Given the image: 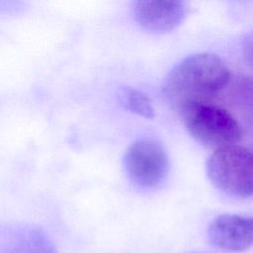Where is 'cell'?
Returning a JSON list of instances; mask_svg holds the SVG:
<instances>
[{
	"instance_id": "cell-1",
	"label": "cell",
	"mask_w": 253,
	"mask_h": 253,
	"mask_svg": "<svg viewBox=\"0 0 253 253\" xmlns=\"http://www.w3.org/2000/svg\"><path fill=\"white\" fill-rule=\"evenodd\" d=\"M231 80L225 62L215 54L201 52L189 55L168 73L163 94L180 113L187 107L211 102Z\"/></svg>"
},
{
	"instance_id": "cell-5",
	"label": "cell",
	"mask_w": 253,
	"mask_h": 253,
	"mask_svg": "<svg viewBox=\"0 0 253 253\" xmlns=\"http://www.w3.org/2000/svg\"><path fill=\"white\" fill-rule=\"evenodd\" d=\"M208 236L212 245L222 250H247L253 246V216L220 214L210 224Z\"/></svg>"
},
{
	"instance_id": "cell-4",
	"label": "cell",
	"mask_w": 253,
	"mask_h": 253,
	"mask_svg": "<svg viewBox=\"0 0 253 253\" xmlns=\"http://www.w3.org/2000/svg\"><path fill=\"white\" fill-rule=\"evenodd\" d=\"M124 164L129 180L145 189L158 187L164 181L169 168L164 147L148 138L138 139L129 145Z\"/></svg>"
},
{
	"instance_id": "cell-8",
	"label": "cell",
	"mask_w": 253,
	"mask_h": 253,
	"mask_svg": "<svg viewBox=\"0 0 253 253\" xmlns=\"http://www.w3.org/2000/svg\"><path fill=\"white\" fill-rule=\"evenodd\" d=\"M227 87L228 99L233 108L253 120V76H237Z\"/></svg>"
},
{
	"instance_id": "cell-2",
	"label": "cell",
	"mask_w": 253,
	"mask_h": 253,
	"mask_svg": "<svg viewBox=\"0 0 253 253\" xmlns=\"http://www.w3.org/2000/svg\"><path fill=\"white\" fill-rule=\"evenodd\" d=\"M189 133L199 142L216 149L235 145L241 127L233 115L211 102L191 105L181 112Z\"/></svg>"
},
{
	"instance_id": "cell-9",
	"label": "cell",
	"mask_w": 253,
	"mask_h": 253,
	"mask_svg": "<svg viewBox=\"0 0 253 253\" xmlns=\"http://www.w3.org/2000/svg\"><path fill=\"white\" fill-rule=\"evenodd\" d=\"M124 103L127 110L140 117L153 119L155 116L151 100L141 91L135 89H127L124 96Z\"/></svg>"
},
{
	"instance_id": "cell-6",
	"label": "cell",
	"mask_w": 253,
	"mask_h": 253,
	"mask_svg": "<svg viewBox=\"0 0 253 253\" xmlns=\"http://www.w3.org/2000/svg\"><path fill=\"white\" fill-rule=\"evenodd\" d=\"M187 7L182 1H137L133 4L135 21L144 29L167 32L184 19Z\"/></svg>"
},
{
	"instance_id": "cell-7",
	"label": "cell",
	"mask_w": 253,
	"mask_h": 253,
	"mask_svg": "<svg viewBox=\"0 0 253 253\" xmlns=\"http://www.w3.org/2000/svg\"><path fill=\"white\" fill-rule=\"evenodd\" d=\"M4 253H55L51 242L40 231L25 230L18 232Z\"/></svg>"
},
{
	"instance_id": "cell-12",
	"label": "cell",
	"mask_w": 253,
	"mask_h": 253,
	"mask_svg": "<svg viewBox=\"0 0 253 253\" xmlns=\"http://www.w3.org/2000/svg\"><path fill=\"white\" fill-rule=\"evenodd\" d=\"M193 253H197V252H193Z\"/></svg>"
},
{
	"instance_id": "cell-10",
	"label": "cell",
	"mask_w": 253,
	"mask_h": 253,
	"mask_svg": "<svg viewBox=\"0 0 253 253\" xmlns=\"http://www.w3.org/2000/svg\"><path fill=\"white\" fill-rule=\"evenodd\" d=\"M243 56L248 65L253 69V32L248 34L242 43Z\"/></svg>"
},
{
	"instance_id": "cell-3",
	"label": "cell",
	"mask_w": 253,
	"mask_h": 253,
	"mask_svg": "<svg viewBox=\"0 0 253 253\" xmlns=\"http://www.w3.org/2000/svg\"><path fill=\"white\" fill-rule=\"evenodd\" d=\"M211 182L237 198L253 197V151L237 144L215 149L207 162Z\"/></svg>"
},
{
	"instance_id": "cell-11",
	"label": "cell",
	"mask_w": 253,
	"mask_h": 253,
	"mask_svg": "<svg viewBox=\"0 0 253 253\" xmlns=\"http://www.w3.org/2000/svg\"><path fill=\"white\" fill-rule=\"evenodd\" d=\"M250 133H251V137L253 140V120H251V123H250Z\"/></svg>"
}]
</instances>
